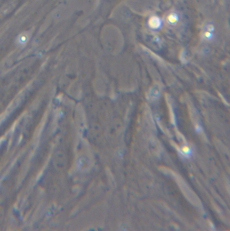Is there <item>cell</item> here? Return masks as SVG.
I'll list each match as a JSON object with an SVG mask.
<instances>
[{"mask_svg": "<svg viewBox=\"0 0 230 231\" xmlns=\"http://www.w3.org/2000/svg\"><path fill=\"white\" fill-rule=\"evenodd\" d=\"M148 24L151 28L153 29H157L160 26L161 22L159 17L154 16H152L149 19Z\"/></svg>", "mask_w": 230, "mask_h": 231, "instance_id": "6da1fadb", "label": "cell"}, {"mask_svg": "<svg viewBox=\"0 0 230 231\" xmlns=\"http://www.w3.org/2000/svg\"><path fill=\"white\" fill-rule=\"evenodd\" d=\"M178 17L176 14H171L168 17V20L170 24H174L176 23L178 21Z\"/></svg>", "mask_w": 230, "mask_h": 231, "instance_id": "7a4b0ae2", "label": "cell"}, {"mask_svg": "<svg viewBox=\"0 0 230 231\" xmlns=\"http://www.w3.org/2000/svg\"><path fill=\"white\" fill-rule=\"evenodd\" d=\"M182 152H184L185 154H189L191 153V150L187 146H185L182 148Z\"/></svg>", "mask_w": 230, "mask_h": 231, "instance_id": "3957f363", "label": "cell"}, {"mask_svg": "<svg viewBox=\"0 0 230 231\" xmlns=\"http://www.w3.org/2000/svg\"><path fill=\"white\" fill-rule=\"evenodd\" d=\"M205 37L206 39H210L212 37V34L211 33H210L209 31L206 32L205 33Z\"/></svg>", "mask_w": 230, "mask_h": 231, "instance_id": "277c9868", "label": "cell"}, {"mask_svg": "<svg viewBox=\"0 0 230 231\" xmlns=\"http://www.w3.org/2000/svg\"><path fill=\"white\" fill-rule=\"evenodd\" d=\"M195 128H196V130H197V131H200V127L199 125H196V127H195Z\"/></svg>", "mask_w": 230, "mask_h": 231, "instance_id": "5b68a950", "label": "cell"}]
</instances>
